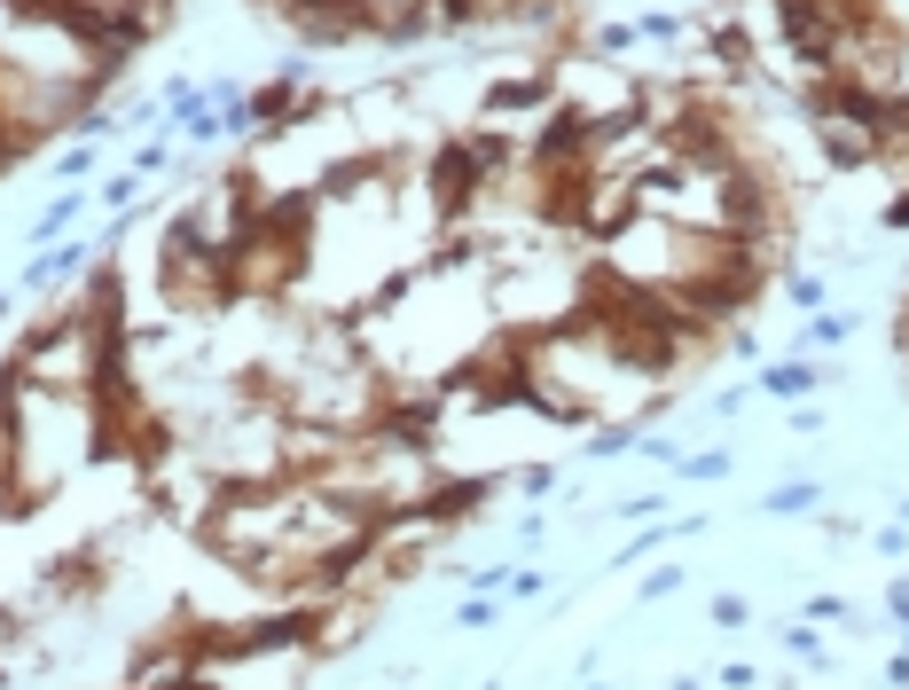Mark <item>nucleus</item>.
I'll list each match as a JSON object with an SVG mask.
<instances>
[{
  "label": "nucleus",
  "instance_id": "f257e3e1",
  "mask_svg": "<svg viewBox=\"0 0 909 690\" xmlns=\"http://www.w3.org/2000/svg\"><path fill=\"white\" fill-rule=\"evenodd\" d=\"M839 369H815V362H800V354H784V362H761V377H753V393H769V400H815Z\"/></svg>",
  "mask_w": 909,
  "mask_h": 690
},
{
  "label": "nucleus",
  "instance_id": "f03ea898",
  "mask_svg": "<svg viewBox=\"0 0 909 690\" xmlns=\"http://www.w3.org/2000/svg\"><path fill=\"white\" fill-rule=\"evenodd\" d=\"M855 330H863V314H847V306H815L807 330H800V354H832V345H847Z\"/></svg>",
  "mask_w": 909,
  "mask_h": 690
},
{
  "label": "nucleus",
  "instance_id": "7ed1b4c3",
  "mask_svg": "<svg viewBox=\"0 0 909 690\" xmlns=\"http://www.w3.org/2000/svg\"><path fill=\"white\" fill-rule=\"evenodd\" d=\"M815 502H824V479H784V487H769L761 518H800V510H815Z\"/></svg>",
  "mask_w": 909,
  "mask_h": 690
},
{
  "label": "nucleus",
  "instance_id": "20e7f679",
  "mask_svg": "<svg viewBox=\"0 0 909 690\" xmlns=\"http://www.w3.org/2000/svg\"><path fill=\"white\" fill-rule=\"evenodd\" d=\"M675 479H690V487L730 479V448H698V456H675Z\"/></svg>",
  "mask_w": 909,
  "mask_h": 690
},
{
  "label": "nucleus",
  "instance_id": "39448f33",
  "mask_svg": "<svg viewBox=\"0 0 909 690\" xmlns=\"http://www.w3.org/2000/svg\"><path fill=\"white\" fill-rule=\"evenodd\" d=\"M63 9H86V17H142V24H157L165 0H63Z\"/></svg>",
  "mask_w": 909,
  "mask_h": 690
},
{
  "label": "nucleus",
  "instance_id": "423d86ee",
  "mask_svg": "<svg viewBox=\"0 0 909 690\" xmlns=\"http://www.w3.org/2000/svg\"><path fill=\"white\" fill-rule=\"evenodd\" d=\"M784 651H792V659H800L807 675H824V667H832V651H824V636H815L807 620H800V628H784Z\"/></svg>",
  "mask_w": 909,
  "mask_h": 690
},
{
  "label": "nucleus",
  "instance_id": "0eeeda50",
  "mask_svg": "<svg viewBox=\"0 0 909 690\" xmlns=\"http://www.w3.org/2000/svg\"><path fill=\"white\" fill-rule=\"evenodd\" d=\"M510 613V604L494 596V588H479V596H463V604H454V628H494Z\"/></svg>",
  "mask_w": 909,
  "mask_h": 690
},
{
  "label": "nucleus",
  "instance_id": "6e6552de",
  "mask_svg": "<svg viewBox=\"0 0 909 690\" xmlns=\"http://www.w3.org/2000/svg\"><path fill=\"white\" fill-rule=\"evenodd\" d=\"M126 172H134V181H157V172H173V142L157 134V142H142L134 157H126Z\"/></svg>",
  "mask_w": 909,
  "mask_h": 690
},
{
  "label": "nucleus",
  "instance_id": "1a4fd4ad",
  "mask_svg": "<svg viewBox=\"0 0 909 690\" xmlns=\"http://www.w3.org/2000/svg\"><path fill=\"white\" fill-rule=\"evenodd\" d=\"M824 291H832V283H824V275H807V268H800V275H784V306H800V314L824 306Z\"/></svg>",
  "mask_w": 909,
  "mask_h": 690
},
{
  "label": "nucleus",
  "instance_id": "9d476101",
  "mask_svg": "<svg viewBox=\"0 0 909 690\" xmlns=\"http://www.w3.org/2000/svg\"><path fill=\"white\" fill-rule=\"evenodd\" d=\"M675 588H682V565H651V573H644V588H635V596H644V604H667Z\"/></svg>",
  "mask_w": 909,
  "mask_h": 690
},
{
  "label": "nucleus",
  "instance_id": "9b49d317",
  "mask_svg": "<svg viewBox=\"0 0 909 690\" xmlns=\"http://www.w3.org/2000/svg\"><path fill=\"white\" fill-rule=\"evenodd\" d=\"M518 494H525V502L557 494V463H525V471H518Z\"/></svg>",
  "mask_w": 909,
  "mask_h": 690
},
{
  "label": "nucleus",
  "instance_id": "f8f14e48",
  "mask_svg": "<svg viewBox=\"0 0 909 690\" xmlns=\"http://www.w3.org/2000/svg\"><path fill=\"white\" fill-rule=\"evenodd\" d=\"M706 620H713V628H745V620H753V604H745V596H713V604H706Z\"/></svg>",
  "mask_w": 909,
  "mask_h": 690
},
{
  "label": "nucleus",
  "instance_id": "ddd939ff",
  "mask_svg": "<svg viewBox=\"0 0 909 690\" xmlns=\"http://www.w3.org/2000/svg\"><path fill=\"white\" fill-rule=\"evenodd\" d=\"M886 620L909 636V573H901V581H886Z\"/></svg>",
  "mask_w": 909,
  "mask_h": 690
},
{
  "label": "nucleus",
  "instance_id": "4468645a",
  "mask_svg": "<svg viewBox=\"0 0 909 690\" xmlns=\"http://www.w3.org/2000/svg\"><path fill=\"white\" fill-rule=\"evenodd\" d=\"M541 542H550V518H518V550L541 557Z\"/></svg>",
  "mask_w": 909,
  "mask_h": 690
},
{
  "label": "nucleus",
  "instance_id": "2eb2a0df",
  "mask_svg": "<svg viewBox=\"0 0 909 690\" xmlns=\"http://www.w3.org/2000/svg\"><path fill=\"white\" fill-rule=\"evenodd\" d=\"M870 550H878V557H909V526H878Z\"/></svg>",
  "mask_w": 909,
  "mask_h": 690
},
{
  "label": "nucleus",
  "instance_id": "dca6fc26",
  "mask_svg": "<svg viewBox=\"0 0 909 690\" xmlns=\"http://www.w3.org/2000/svg\"><path fill=\"white\" fill-rule=\"evenodd\" d=\"M878 228H894V236H909V189H894V197H886V212H878Z\"/></svg>",
  "mask_w": 909,
  "mask_h": 690
},
{
  "label": "nucleus",
  "instance_id": "f3484780",
  "mask_svg": "<svg viewBox=\"0 0 909 690\" xmlns=\"http://www.w3.org/2000/svg\"><path fill=\"white\" fill-rule=\"evenodd\" d=\"M792 431H800V440H815V431H824V408H815V400H792Z\"/></svg>",
  "mask_w": 909,
  "mask_h": 690
},
{
  "label": "nucleus",
  "instance_id": "a211bd4d",
  "mask_svg": "<svg viewBox=\"0 0 909 690\" xmlns=\"http://www.w3.org/2000/svg\"><path fill=\"white\" fill-rule=\"evenodd\" d=\"M753 682H761L753 659H730V667H721V690H753Z\"/></svg>",
  "mask_w": 909,
  "mask_h": 690
},
{
  "label": "nucleus",
  "instance_id": "6ab92c4d",
  "mask_svg": "<svg viewBox=\"0 0 909 690\" xmlns=\"http://www.w3.org/2000/svg\"><path fill=\"white\" fill-rule=\"evenodd\" d=\"M878 682H886V690H909V644H901V651L878 667Z\"/></svg>",
  "mask_w": 909,
  "mask_h": 690
}]
</instances>
